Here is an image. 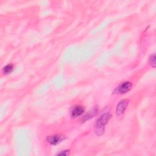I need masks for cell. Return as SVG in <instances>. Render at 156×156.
I'll list each match as a JSON object with an SVG mask.
<instances>
[{"mask_svg": "<svg viewBox=\"0 0 156 156\" xmlns=\"http://www.w3.org/2000/svg\"><path fill=\"white\" fill-rule=\"evenodd\" d=\"M111 114L109 109H106L104 113L97 119L94 124V131L97 135L100 136L104 132L105 126L110 119Z\"/></svg>", "mask_w": 156, "mask_h": 156, "instance_id": "cell-1", "label": "cell"}, {"mask_svg": "<svg viewBox=\"0 0 156 156\" xmlns=\"http://www.w3.org/2000/svg\"><path fill=\"white\" fill-rule=\"evenodd\" d=\"M128 102H129V100L127 99H122L119 101V102L116 106V114L118 116H122L127 106Z\"/></svg>", "mask_w": 156, "mask_h": 156, "instance_id": "cell-2", "label": "cell"}, {"mask_svg": "<svg viewBox=\"0 0 156 156\" xmlns=\"http://www.w3.org/2000/svg\"><path fill=\"white\" fill-rule=\"evenodd\" d=\"M132 87V83L129 82H125L122 83L121 84H120L115 90L116 92L118 93H125L128 92Z\"/></svg>", "mask_w": 156, "mask_h": 156, "instance_id": "cell-3", "label": "cell"}, {"mask_svg": "<svg viewBox=\"0 0 156 156\" xmlns=\"http://www.w3.org/2000/svg\"><path fill=\"white\" fill-rule=\"evenodd\" d=\"M65 139V137L62 135H54L47 137L48 142L52 145H56Z\"/></svg>", "mask_w": 156, "mask_h": 156, "instance_id": "cell-4", "label": "cell"}, {"mask_svg": "<svg viewBox=\"0 0 156 156\" xmlns=\"http://www.w3.org/2000/svg\"><path fill=\"white\" fill-rule=\"evenodd\" d=\"M84 112V108L81 105H76L74 106L71 111V116L72 118H76L81 115Z\"/></svg>", "mask_w": 156, "mask_h": 156, "instance_id": "cell-5", "label": "cell"}, {"mask_svg": "<svg viewBox=\"0 0 156 156\" xmlns=\"http://www.w3.org/2000/svg\"><path fill=\"white\" fill-rule=\"evenodd\" d=\"M98 112V108H97L96 107H93L89 112H88V113H87L82 119V121L84 122L86 121L88 119H90V118H91L92 117L94 116L95 115H96V114Z\"/></svg>", "mask_w": 156, "mask_h": 156, "instance_id": "cell-6", "label": "cell"}, {"mask_svg": "<svg viewBox=\"0 0 156 156\" xmlns=\"http://www.w3.org/2000/svg\"><path fill=\"white\" fill-rule=\"evenodd\" d=\"M13 66L12 64H9L7 65H6L5 66H4L2 69V71H3V73L4 74H9L12 71H13Z\"/></svg>", "mask_w": 156, "mask_h": 156, "instance_id": "cell-7", "label": "cell"}, {"mask_svg": "<svg viewBox=\"0 0 156 156\" xmlns=\"http://www.w3.org/2000/svg\"><path fill=\"white\" fill-rule=\"evenodd\" d=\"M149 62L151 63V65L154 68L155 66V54H152L149 58Z\"/></svg>", "mask_w": 156, "mask_h": 156, "instance_id": "cell-8", "label": "cell"}, {"mask_svg": "<svg viewBox=\"0 0 156 156\" xmlns=\"http://www.w3.org/2000/svg\"><path fill=\"white\" fill-rule=\"evenodd\" d=\"M69 151L68 150H66V151H61L60 152L58 153L57 155H68L69 154Z\"/></svg>", "mask_w": 156, "mask_h": 156, "instance_id": "cell-9", "label": "cell"}]
</instances>
